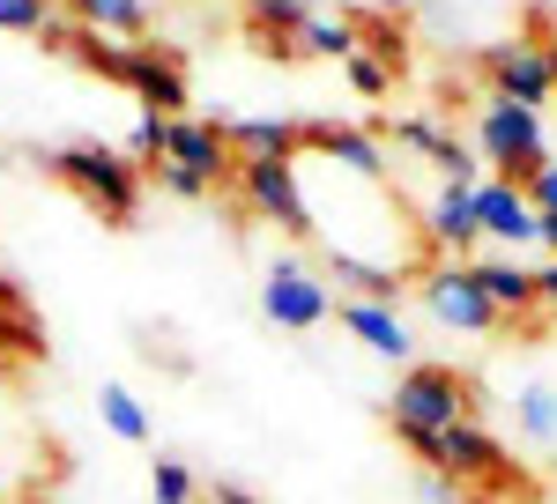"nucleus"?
<instances>
[{
  "label": "nucleus",
  "mask_w": 557,
  "mask_h": 504,
  "mask_svg": "<svg viewBox=\"0 0 557 504\" xmlns=\"http://www.w3.org/2000/svg\"><path fill=\"white\" fill-rule=\"evenodd\" d=\"M513 416H520V430H528L535 445H550V438H557V393H550V386H528V393L513 401Z\"/></svg>",
  "instance_id": "nucleus-22"
},
{
  "label": "nucleus",
  "mask_w": 557,
  "mask_h": 504,
  "mask_svg": "<svg viewBox=\"0 0 557 504\" xmlns=\"http://www.w3.org/2000/svg\"><path fill=\"white\" fill-rule=\"evenodd\" d=\"M343 327L364 341L372 356H394V364H409V349H417L409 319H401L394 304H372V297H349V304H343Z\"/></svg>",
  "instance_id": "nucleus-15"
},
{
  "label": "nucleus",
  "mask_w": 557,
  "mask_h": 504,
  "mask_svg": "<svg viewBox=\"0 0 557 504\" xmlns=\"http://www.w3.org/2000/svg\"><path fill=\"white\" fill-rule=\"evenodd\" d=\"M141 112H157V119H186V104H194V89H186V60H178L172 45H127V75H120Z\"/></svg>",
  "instance_id": "nucleus-8"
},
{
  "label": "nucleus",
  "mask_w": 557,
  "mask_h": 504,
  "mask_svg": "<svg viewBox=\"0 0 557 504\" xmlns=\"http://www.w3.org/2000/svg\"><path fill=\"white\" fill-rule=\"evenodd\" d=\"M0 497H8V467H0Z\"/></svg>",
  "instance_id": "nucleus-34"
},
{
  "label": "nucleus",
  "mask_w": 557,
  "mask_h": 504,
  "mask_svg": "<svg viewBox=\"0 0 557 504\" xmlns=\"http://www.w3.org/2000/svg\"><path fill=\"white\" fill-rule=\"evenodd\" d=\"M312 23V0H246V38L260 60L290 67L298 60V30Z\"/></svg>",
  "instance_id": "nucleus-13"
},
{
  "label": "nucleus",
  "mask_w": 557,
  "mask_h": 504,
  "mask_svg": "<svg viewBox=\"0 0 557 504\" xmlns=\"http://www.w3.org/2000/svg\"><path fill=\"white\" fill-rule=\"evenodd\" d=\"M543 60H550V83H557V38H543Z\"/></svg>",
  "instance_id": "nucleus-33"
},
{
  "label": "nucleus",
  "mask_w": 557,
  "mask_h": 504,
  "mask_svg": "<svg viewBox=\"0 0 557 504\" xmlns=\"http://www.w3.org/2000/svg\"><path fill=\"white\" fill-rule=\"evenodd\" d=\"M38 171H52L97 223L134 230V215H141V178H149V171L134 164L127 149H112V141H67V149H45Z\"/></svg>",
  "instance_id": "nucleus-1"
},
{
  "label": "nucleus",
  "mask_w": 557,
  "mask_h": 504,
  "mask_svg": "<svg viewBox=\"0 0 557 504\" xmlns=\"http://www.w3.org/2000/svg\"><path fill=\"white\" fill-rule=\"evenodd\" d=\"M327 282L305 267V260H268V275H260V312L275 319V327H290V335H312L320 319H327Z\"/></svg>",
  "instance_id": "nucleus-9"
},
{
  "label": "nucleus",
  "mask_w": 557,
  "mask_h": 504,
  "mask_svg": "<svg viewBox=\"0 0 557 504\" xmlns=\"http://www.w3.org/2000/svg\"><path fill=\"white\" fill-rule=\"evenodd\" d=\"M469 267H475V282H483V297L498 304L506 327L535 312V267H520V260H469Z\"/></svg>",
  "instance_id": "nucleus-16"
},
{
  "label": "nucleus",
  "mask_w": 557,
  "mask_h": 504,
  "mask_svg": "<svg viewBox=\"0 0 557 504\" xmlns=\"http://www.w3.org/2000/svg\"><path fill=\"white\" fill-rule=\"evenodd\" d=\"M67 15L104 38H149V0H67Z\"/></svg>",
  "instance_id": "nucleus-19"
},
{
  "label": "nucleus",
  "mask_w": 557,
  "mask_h": 504,
  "mask_svg": "<svg viewBox=\"0 0 557 504\" xmlns=\"http://www.w3.org/2000/svg\"><path fill=\"white\" fill-rule=\"evenodd\" d=\"M475 201H469V186H438L431 193V209H424V245L431 252H454V260H469L475 252Z\"/></svg>",
  "instance_id": "nucleus-14"
},
{
  "label": "nucleus",
  "mask_w": 557,
  "mask_h": 504,
  "mask_svg": "<svg viewBox=\"0 0 557 504\" xmlns=\"http://www.w3.org/2000/svg\"><path fill=\"white\" fill-rule=\"evenodd\" d=\"M52 23V0H0V30L8 38H38Z\"/></svg>",
  "instance_id": "nucleus-25"
},
{
  "label": "nucleus",
  "mask_w": 557,
  "mask_h": 504,
  "mask_svg": "<svg viewBox=\"0 0 557 504\" xmlns=\"http://www.w3.org/2000/svg\"><path fill=\"white\" fill-rule=\"evenodd\" d=\"M438 475H454L461 490H469V482H483V490H528V482H520V467L506 461V445H498L475 416L438 430Z\"/></svg>",
  "instance_id": "nucleus-6"
},
{
  "label": "nucleus",
  "mask_w": 557,
  "mask_h": 504,
  "mask_svg": "<svg viewBox=\"0 0 557 504\" xmlns=\"http://www.w3.org/2000/svg\"><path fill=\"white\" fill-rule=\"evenodd\" d=\"M417 297H424V312L438 327H461V335H506V319H498V304L483 297L469 260H438L417 275Z\"/></svg>",
  "instance_id": "nucleus-4"
},
{
  "label": "nucleus",
  "mask_w": 557,
  "mask_h": 504,
  "mask_svg": "<svg viewBox=\"0 0 557 504\" xmlns=\"http://www.w3.org/2000/svg\"><path fill=\"white\" fill-rule=\"evenodd\" d=\"M535 245L557 260V209H550V215H535Z\"/></svg>",
  "instance_id": "nucleus-32"
},
{
  "label": "nucleus",
  "mask_w": 557,
  "mask_h": 504,
  "mask_svg": "<svg viewBox=\"0 0 557 504\" xmlns=\"http://www.w3.org/2000/svg\"><path fill=\"white\" fill-rule=\"evenodd\" d=\"M475 75L491 97H513V104H557V83H550V60H543V45L535 38H506V45H483L475 52Z\"/></svg>",
  "instance_id": "nucleus-7"
},
{
  "label": "nucleus",
  "mask_w": 557,
  "mask_h": 504,
  "mask_svg": "<svg viewBox=\"0 0 557 504\" xmlns=\"http://www.w3.org/2000/svg\"><path fill=\"white\" fill-rule=\"evenodd\" d=\"M520 193H528V209H535V215H550V209H557V156H550L543 171H535V178H528Z\"/></svg>",
  "instance_id": "nucleus-27"
},
{
  "label": "nucleus",
  "mask_w": 557,
  "mask_h": 504,
  "mask_svg": "<svg viewBox=\"0 0 557 504\" xmlns=\"http://www.w3.org/2000/svg\"><path fill=\"white\" fill-rule=\"evenodd\" d=\"M0 356H15V364H45V356H52L45 319H38L30 297H23V304H0Z\"/></svg>",
  "instance_id": "nucleus-18"
},
{
  "label": "nucleus",
  "mask_w": 557,
  "mask_h": 504,
  "mask_svg": "<svg viewBox=\"0 0 557 504\" xmlns=\"http://www.w3.org/2000/svg\"><path fill=\"white\" fill-rule=\"evenodd\" d=\"M149 178H157L164 193H178V201H209V186H201V178H186V171H172V164H157Z\"/></svg>",
  "instance_id": "nucleus-28"
},
{
  "label": "nucleus",
  "mask_w": 557,
  "mask_h": 504,
  "mask_svg": "<svg viewBox=\"0 0 557 504\" xmlns=\"http://www.w3.org/2000/svg\"><path fill=\"white\" fill-rule=\"evenodd\" d=\"M475 149H483V164L498 171L506 186H528L535 171L550 164L543 112H535V104H513V97H483V104H475Z\"/></svg>",
  "instance_id": "nucleus-3"
},
{
  "label": "nucleus",
  "mask_w": 557,
  "mask_h": 504,
  "mask_svg": "<svg viewBox=\"0 0 557 504\" xmlns=\"http://www.w3.org/2000/svg\"><path fill=\"white\" fill-rule=\"evenodd\" d=\"M372 141H401V149H417V156H431V171L446 178V186H475V156H469V141L461 134H446L438 119H372L364 126Z\"/></svg>",
  "instance_id": "nucleus-11"
},
{
  "label": "nucleus",
  "mask_w": 557,
  "mask_h": 504,
  "mask_svg": "<svg viewBox=\"0 0 557 504\" xmlns=\"http://www.w3.org/2000/svg\"><path fill=\"white\" fill-rule=\"evenodd\" d=\"M238 193L260 223H283L290 238H312V215H305V186H298V156H238Z\"/></svg>",
  "instance_id": "nucleus-5"
},
{
  "label": "nucleus",
  "mask_w": 557,
  "mask_h": 504,
  "mask_svg": "<svg viewBox=\"0 0 557 504\" xmlns=\"http://www.w3.org/2000/svg\"><path fill=\"white\" fill-rule=\"evenodd\" d=\"M201 497H209V504H260L253 490H238V482H209V490H201Z\"/></svg>",
  "instance_id": "nucleus-31"
},
{
  "label": "nucleus",
  "mask_w": 557,
  "mask_h": 504,
  "mask_svg": "<svg viewBox=\"0 0 557 504\" xmlns=\"http://www.w3.org/2000/svg\"><path fill=\"white\" fill-rule=\"evenodd\" d=\"M469 201H475V230H483V238H498L506 252L535 245V209H528V193H520V186L491 178V186H469Z\"/></svg>",
  "instance_id": "nucleus-12"
},
{
  "label": "nucleus",
  "mask_w": 557,
  "mask_h": 504,
  "mask_svg": "<svg viewBox=\"0 0 557 504\" xmlns=\"http://www.w3.org/2000/svg\"><path fill=\"white\" fill-rule=\"evenodd\" d=\"M343 67H349V89H357V97H386V89H394V75H386L372 52H349Z\"/></svg>",
  "instance_id": "nucleus-26"
},
{
  "label": "nucleus",
  "mask_w": 557,
  "mask_h": 504,
  "mask_svg": "<svg viewBox=\"0 0 557 504\" xmlns=\"http://www.w3.org/2000/svg\"><path fill=\"white\" fill-rule=\"evenodd\" d=\"M231 156H298V119H223Z\"/></svg>",
  "instance_id": "nucleus-17"
},
{
  "label": "nucleus",
  "mask_w": 557,
  "mask_h": 504,
  "mask_svg": "<svg viewBox=\"0 0 557 504\" xmlns=\"http://www.w3.org/2000/svg\"><path fill=\"white\" fill-rule=\"evenodd\" d=\"M164 141H172V119L141 112V119H134V134H127V156H134L141 171H157V164H164Z\"/></svg>",
  "instance_id": "nucleus-23"
},
{
  "label": "nucleus",
  "mask_w": 557,
  "mask_h": 504,
  "mask_svg": "<svg viewBox=\"0 0 557 504\" xmlns=\"http://www.w3.org/2000/svg\"><path fill=\"white\" fill-rule=\"evenodd\" d=\"M97 408H104V430H112V438H127V445H149V408L134 401L127 386H104V393H97Z\"/></svg>",
  "instance_id": "nucleus-21"
},
{
  "label": "nucleus",
  "mask_w": 557,
  "mask_h": 504,
  "mask_svg": "<svg viewBox=\"0 0 557 504\" xmlns=\"http://www.w3.org/2000/svg\"><path fill=\"white\" fill-rule=\"evenodd\" d=\"M483 423V386L454 364H409L394 378V401H386V423L394 430H446V423Z\"/></svg>",
  "instance_id": "nucleus-2"
},
{
  "label": "nucleus",
  "mask_w": 557,
  "mask_h": 504,
  "mask_svg": "<svg viewBox=\"0 0 557 504\" xmlns=\"http://www.w3.org/2000/svg\"><path fill=\"white\" fill-rule=\"evenodd\" d=\"M164 164L186 171V178H201V186H223L231 171H238V156H231V141H223V119H172V141H164Z\"/></svg>",
  "instance_id": "nucleus-10"
},
{
  "label": "nucleus",
  "mask_w": 557,
  "mask_h": 504,
  "mask_svg": "<svg viewBox=\"0 0 557 504\" xmlns=\"http://www.w3.org/2000/svg\"><path fill=\"white\" fill-rule=\"evenodd\" d=\"M535 312L557 327V260H550V267H535Z\"/></svg>",
  "instance_id": "nucleus-30"
},
{
  "label": "nucleus",
  "mask_w": 557,
  "mask_h": 504,
  "mask_svg": "<svg viewBox=\"0 0 557 504\" xmlns=\"http://www.w3.org/2000/svg\"><path fill=\"white\" fill-rule=\"evenodd\" d=\"M424 504H475L454 475H438V467H424Z\"/></svg>",
  "instance_id": "nucleus-29"
},
{
  "label": "nucleus",
  "mask_w": 557,
  "mask_h": 504,
  "mask_svg": "<svg viewBox=\"0 0 557 504\" xmlns=\"http://www.w3.org/2000/svg\"><path fill=\"white\" fill-rule=\"evenodd\" d=\"M149 490H157V504H194L201 497V482L186 475V461H149Z\"/></svg>",
  "instance_id": "nucleus-24"
},
{
  "label": "nucleus",
  "mask_w": 557,
  "mask_h": 504,
  "mask_svg": "<svg viewBox=\"0 0 557 504\" xmlns=\"http://www.w3.org/2000/svg\"><path fill=\"white\" fill-rule=\"evenodd\" d=\"M312 52V60H349L357 52V15H312L298 30V60Z\"/></svg>",
  "instance_id": "nucleus-20"
}]
</instances>
